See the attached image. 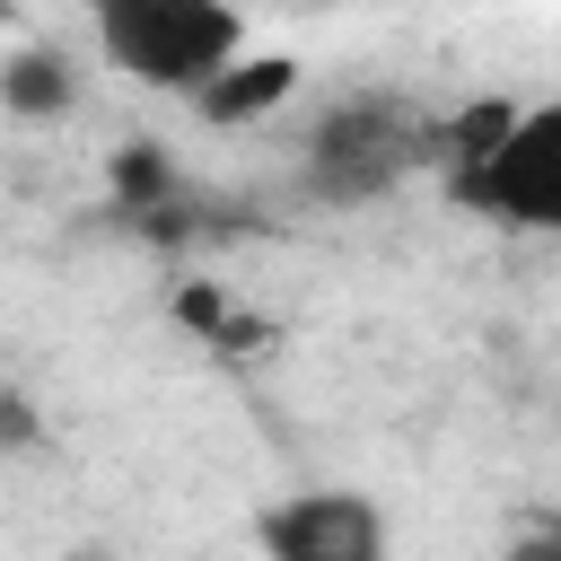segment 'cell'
Masks as SVG:
<instances>
[{
    "label": "cell",
    "instance_id": "obj_1",
    "mask_svg": "<svg viewBox=\"0 0 561 561\" xmlns=\"http://www.w3.org/2000/svg\"><path fill=\"white\" fill-rule=\"evenodd\" d=\"M438 105L394 96V88H351L333 96L307 131H298V184L324 210H359L386 202L394 184H412L421 167H438Z\"/></svg>",
    "mask_w": 561,
    "mask_h": 561
},
{
    "label": "cell",
    "instance_id": "obj_2",
    "mask_svg": "<svg viewBox=\"0 0 561 561\" xmlns=\"http://www.w3.org/2000/svg\"><path fill=\"white\" fill-rule=\"evenodd\" d=\"M105 70L158 88V96H202L228 61H245V18L228 0H105L88 18Z\"/></svg>",
    "mask_w": 561,
    "mask_h": 561
},
{
    "label": "cell",
    "instance_id": "obj_3",
    "mask_svg": "<svg viewBox=\"0 0 561 561\" xmlns=\"http://www.w3.org/2000/svg\"><path fill=\"white\" fill-rule=\"evenodd\" d=\"M447 202L491 228H517V237H561V96L517 105L500 149L473 158L465 175H447Z\"/></svg>",
    "mask_w": 561,
    "mask_h": 561
},
{
    "label": "cell",
    "instance_id": "obj_4",
    "mask_svg": "<svg viewBox=\"0 0 561 561\" xmlns=\"http://www.w3.org/2000/svg\"><path fill=\"white\" fill-rule=\"evenodd\" d=\"M254 552L263 561H386V508L368 491L307 482L254 517Z\"/></svg>",
    "mask_w": 561,
    "mask_h": 561
},
{
    "label": "cell",
    "instance_id": "obj_5",
    "mask_svg": "<svg viewBox=\"0 0 561 561\" xmlns=\"http://www.w3.org/2000/svg\"><path fill=\"white\" fill-rule=\"evenodd\" d=\"M289 88H298V61H289V53H245V61H228L193 105H202V123H263L272 105H289Z\"/></svg>",
    "mask_w": 561,
    "mask_h": 561
},
{
    "label": "cell",
    "instance_id": "obj_6",
    "mask_svg": "<svg viewBox=\"0 0 561 561\" xmlns=\"http://www.w3.org/2000/svg\"><path fill=\"white\" fill-rule=\"evenodd\" d=\"M70 96H79V70H70L53 44H26V53L0 61V105H9V114L44 123V114H70Z\"/></svg>",
    "mask_w": 561,
    "mask_h": 561
},
{
    "label": "cell",
    "instance_id": "obj_7",
    "mask_svg": "<svg viewBox=\"0 0 561 561\" xmlns=\"http://www.w3.org/2000/svg\"><path fill=\"white\" fill-rule=\"evenodd\" d=\"M175 193V167L140 140V149H114V210H167Z\"/></svg>",
    "mask_w": 561,
    "mask_h": 561
},
{
    "label": "cell",
    "instance_id": "obj_8",
    "mask_svg": "<svg viewBox=\"0 0 561 561\" xmlns=\"http://www.w3.org/2000/svg\"><path fill=\"white\" fill-rule=\"evenodd\" d=\"M500 561H561V517H535V526H517Z\"/></svg>",
    "mask_w": 561,
    "mask_h": 561
},
{
    "label": "cell",
    "instance_id": "obj_9",
    "mask_svg": "<svg viewBox=\"0 0 561 561\" xmlns=\"http://www.w3.org/2000/svg\"><path fill=\"white\" fill-rule=\"evenodd\" d=\"M26 438H44L35 412H26V394H0V447H26Z\"/></svg>",
    "mask_w": 561,
    "mask_h": 561
}]
</instances>
